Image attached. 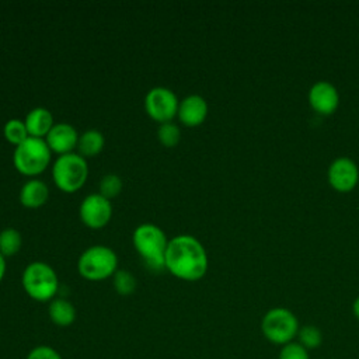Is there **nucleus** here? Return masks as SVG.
<instances>
[{
  "label": "nucleus",
  "instance_id": "nucleus-18",
  "mask_svg": "<svg viewBox=\"0 0 359 359\" xmlns=\"http://www.w3.org/2000/svg\"><path fill=\"white\" fill-rule=\"evenodd\" d=\"M21 245H22V237L17 229L7 227L0 231V254L4 258L17 254Z\"/></svg>",
  "mask_w": 359,
  "mask_h": 359
},
{
  "label": "nucleus",
  "instance_id": "nucleus-9",
  "mask_svg": "<svg viewBox=\"0 0 359 359\" xmlns=\"http://www.w3.org/2000/svg\"><path fill=\"white\" fill-rule=\"evenodd\" d=\"M79 215L84 226L98 230L109 223L112 216V205L109 199L101 194H90L81 201Z\"/></svg>",
  "mask_w": 359,
  "mask_h": 359
},
{
  "label": "nucleus",
  "instance_id": "nucleus-8",
  "mask_svg": "<svg viewBox=\"0 0 359 359\" xmlns=\"http://www.w3.org/2000/svg\"><path fill=\"white\" fill-rule=\"evenodd\" d=\"M180 101L172 90L167 87H153L144 97L146 114L156 122H171L178 112Z\"/></svg>",
  "mask_w": 359,
  "mask_h": 359
},
{
  "label": "nucleus",
  "instance_id": "nucleus-25",
  "mask_svg": "<svg viewBox=\"0 0 359 359\" xmlns=\"http://www.w3.org/2000/svg\"><path fill=\"white\" fill-rule=\"evenodd\" d=\"M27 359H62V356L56 349L48 345H39L29 351Z\"/></svg>",
  "mask_w": 359,
  "mask_h": 359
},
{
  "label": "nucleus",
  "instance_id": "nucleus-12",
  "mask_svg": "<svg viewBox=\"0 0 359 359\" xmlns=\"http://www.w3.org/2000/svg\"><path fill=\"white\" fill-rule=\"evenodd\" d=\"M177 116L185 126H199L208 116V102L199 94L187 95L180 101Z\"/></svg>",
  "mask_w": 359,
  "mask_h": 359
},
{
  "label": "nucleus",
  "instance_id": "nucleus-14",
  "mask_svg": "<svg viewBox=\"0 0 359 359\" xmlns=\"http://www.w3.org/2000/svg\"><path fill=\"white\" fill-rule=\"evenodd\" d=\"M24 122H25L28 135L31 137H38V139H45L49 130L52 129V126L55 125L52 112L43 107H36L31 109L27 114Z\"/></svg>",
  "mask_w": 359,
  "mask_h": 359
},
{
  "label": "nucleus",
  "instance_id": "nucleus-1",
  "mask_svg": "<svg viewBox=\"0 0 359 359\" xmlns=\"http://www.w3.org/2000/svg\"><path fill=\"white\" fill-rule=\"evenodd\" d=\"M208 254L205 247L189 234L175 236L168 241L165 251V269L178 279L194 282L208 271Z\"/></svg>",
  "mask_w": 359,
  "mask_h": 359
},
{
  "label": "nucleus",
  "instance_id": "nucleus-5",
  "mask_svg": "<svg viewBox=\"0 0 359 359\" xmlns=\"http://www.w3.org/2000/svg\"><path fill=\"white\" fill-rule=\"evenodd\" d=\"M77 271L87 280H104L118 271V257L107 245H91L79 257Z\"/></svg>",
  "mask_w": 359,
  "mask_h": 359
},
{
  "label": "nucleus",
  "instance_id": "nucleus-22",
  "mask_svg": "<svg viewBox=\"0 0 359 359\" xmlns=\"http://www.w3.org/2000/svg\"><path fill=\"white\" fill-rule=\"evenodd\" d=\"M157 137H158V140L163 146L174 147L180 142L181 130L172 121L165 122V123H160V126L157 129Z\"/></svg>",
  "mask_w": 359,
  "mask_h": 359
},
{
  "label": "nucleus",
  "instance_id": "nucleus-3",
  "mask_svg": "<svg viewBox=\"0 0 359 359\" xmlns=\"http://www.w3.org/2000/svg\"><path fill=\"white\" fill-rule=\"evenodd\" d=\"M21 283L25 293L36 302L53 300L59 289V279L55 269L46 262L34 261L22 272Z\"/></svg>",
  "mask_w": 359,
  "mask_h": 359
},
{
  "label": "nucleus",
  "instance_id": "nucleus-20",
  "mask_svg": "<svg viewBox=\"0 0 359 359\" xmlns=\"http://www.w3.org/2000/svg\"><path fill=\"white\" fill-rule=\"evenodd\" d=\"M112 283H114V289L122 294V296H129L136 290V278L133 276V273L125 271V269H118L114 276H112Z\"/></svg>",
  "mask_w": 359,
  "mask_h": 359
},
{
  "label": "nucleus",
  "instance_id": "nucleus-23",
  "mask_svg": "<svg viewBox=\"0 0 359 359\" xmlns=\"http://www.w3.org/2000/svg\"><path fill=\"white\" fill-rule=\"evenodd\" d=\"M98 188H100L98 194H101L107 199L115 198L122 191V180L116 174H107L101 178Z\"/></svg>",
  "mask_w": 359,
  "mask_h": 359
},
{
  "label": "nucleus",
  "instance_id": "nucleus-16",
  "mask_svg": "<svg viewBox=\"0 0 359 359\" xmlns=\"http://www.w3.org/2000/svg\"><path fill=\"white\" fill-rule=\"evenodd\" d=\"M48 313H49L50 321L59 327H69L76 320L74 306L67 299H63V297L50 300Z\"/></svg>",
  "mask_w": 359,
  "mask_h": 359
},
{
  "label": "nucleus",
  "instance_id": "nucleus-11",
  "mask_svg": "<svg viewBox=\"0 0 359 359\" xmlns=\"http://www.w3.org/2000/svg\"><path fill=\"white\" fill-rule=\"evenodd\" d=\"M79 133L77 130L66 122H59L52 126L49 133L45 137V142L50 151L57 153L59 156L73 153L74 149H77L79 143Z\"/></svg>",
  "mask_w": 359,
  "mask_h": 359
},
{
  "label": "nucleus",
  "instance_id": "nucleus-10",
  "mask_svg": "<svg viewBox=\"0 0 359 359\" xmlns=\"http://www.w3.org/2000/svg\"><path fill=\"white\" fill-rule=\"evenodd\" d=\"M359 180V170L348 157L335 158L328 168V181L339 192L351 191Z\"/></svg>",
  "mask_w": 359,
  "mask_h": 359
},
{
  "label": "nucleus",
  "instance_id": "nucleus-2",
  "mask_svg": "<svg viewBox=\"0 0 359 359\" xmlns=\"http://www.w3.org/2000/svg\"><path fill=\"white\" fill-rule=\"evenodd\" d=\"M165 233L153 223L139 224L132 236V243L146 266L153 271L165 269V251L168 245Z\"/></svg>",
  "mask_w": 359,
  "mask_h": 359
},
{
  "label": "nucleus",
  "instance_id": "nucleus-19",
  "mask_svg": "<svg viewBox=\"0 0 359 359\" xmlns=\"http://www.w3.org/2000/svg\"><path fill=\"white\" fill-rule=\"evenodd\" d=\"M3 135L6 137V140L14 146L21 144L24 140H27L29 137L25 122L21 119H8L3 128Z\"/></svg>",
  "mask_w": 359,
  "mask_h": 359
},
{
  "label": "nucleus",
  "instance_id": "nucleus-6",
  "mask_svg": "<svg viewBox=\"0 0 359 359\" xmlns=\"http://www.w3.org/2000/svg\"><path fill=\"white\" fill-rule=\"evenodd\" d=\"M88 164L79 153H69L59 156L52 164V178L55 185L66 192L73 194L79 191L87 181Z\"/></svg>",
  "mask_w": 359,
  "mask_h": 359
},
{
  "label": "nucleus",
  "instance_id": "nucleus-24",
  "mask_svg": "<svg viewBox=\"0 0 359 359\" xmlns=\"http://www.w3.org/2000/svg\"><path fill=\"white\" fill-rule=\"evenodd\" d=\"M278 359H310L309 352L299 342H289L282 346Z\"/></svg>",
  "mask_w": 359,
  "mask_h": 359
},
{
  "label": "nucleus",
  "instance_id": "nucleus-13",
  "mask_svg": "<svg viewBox=\"0 0 359 359\" xmlns=\"http://www.w3.org/2000/svg\"><path fill=\"white\" fill-rule=\"evenodd\" d=\"M309 102L311 108L320 114H332L338 107L339 95L331 83L318 81L310 88Z\"/></svg>",
  "mask_w": 359,
  "mask_h": 359
},
{
  "label": "nucleus",
  "instance_id": "nucleus-21",
  "mask_svg": "<svg viewBox=\"0 0 359 359\" xmlns=\"http://www.w3.org/2000/svg\"><path fill=\"white\" fill-rule=\"evenodd\" d=\"M299 344L309 349H316L323 344V334L316 325H304L297 331Z\"/></svg>",
  "mask_w": 359,
  "mask_h": 359
},
{
  "label": "nucleus",
  "instance_id": "nucleus-15",
  "mask_svg": "<svg viewBox=\"0 0 359 359\" xmlns=\"http://www.w3.org/2000/svg\"><path fill=\"white\" fill-rule=\"evenodd\" d=\"M49 198L48 185L36 178L28 180L20 189V202L22 206L29 209L41 208Z\"/></svg>",
  "mask_w": 359,
  "mask_h": 359
},
{
  "label": "nucleus",
  "instance_id": "nucleus-4",
  "mask_svg": "<svg viewBox=\"0 0 359 359\" xmlns=\"http://www.w3.org/2000/svg\"><path fill=\"white\" fill-rule=\"evenodd\" d=\"M52 151L45 139L28 137L21 144L15 146L13 153V163L18 172L27 177L42 174L50 164Z\"/></svg>",
  "mask_w": 359,
  "mask_h": 359
},
{
  "label": "nucleus",
  "instance_id": "nucleus-26",
  "mask_svg": "<svg viewBox=\"0 0 359 359\" xmlns=\"http://www.w3.org/2000/svg\"><path fill=\"white\" fill-rule=\"evenodd\" d=\"M6 268H7L6 258L0 254V282L3 280V278H4V275H6Z\"/></svg>",
  "mask_w": 359,
  "mask_h": 359
},
{
  "label": "nucleus",
  "instance_id": "nucleus-7",
  "mask_svg": "<svg viewBox=\"0 0 359 359\" xmlns=\"http://www.w3.org/2000/svg\"><path fill=\"white\" fill-rule=\"evenodd\" d=\"M299 321L296 316L285 309V307H275L265 313L261 321V330L264 337L275 344V345H286L297 337L299 331Z\"/></svg>",
  "mask_w": 359,
  "mask_h": 359
},
{
  "label": "nucleus",
  "instance_id": "nucleus-17",
  "mask_svg": "<svg viewBox=\"0 0 359 359\" xmlns=\"http://www.w3.org/2000/svg\"><path fill=\"white\" fill-rule=\"evenodd\" d=\"M105 139L104 135L97 129H88L79 136L77 150L81 157H94L104 147Z\"/></svg>",
  "mask_w": 359,
  "mask_h": 359
},
{
  "label": "nucleus",
  "instance_id": "nucleus-27",
  "mask_svg": "<svg viewBox=\"0 0 359 359\" xmlns=\"http://www.w3.org/2000/svg\"><path fill=\"white\" fill-rule=\"evenodd\" d=\"M353 314H355V317L359 320V296L355 299V302H353Z\"/></svg>",
  "mask_w": 359,
  "mask_h": 359
}]
</instances>
